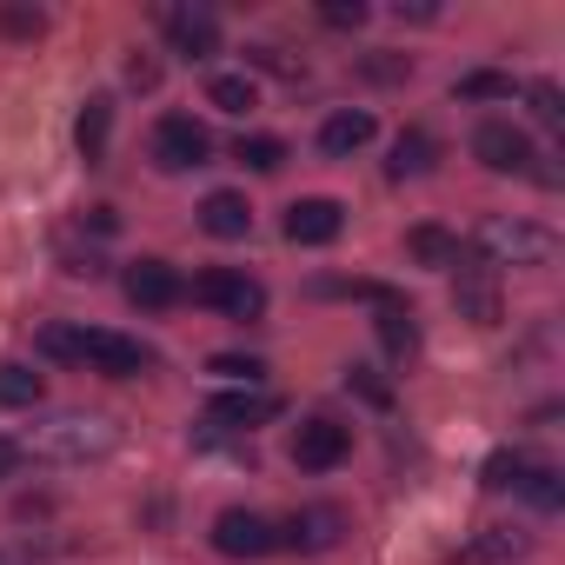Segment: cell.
Instances as JSON below:
<instances>
[{"instance_id": "obj_1", "label": "cell", "mask_w": 565, "mask_h": 565, "mask_svg": "<svg viewBox=\"0 0 565 565\" xmlns=\"http://www.w3.org/2000/svg\"><path fill=\"white\" fill-rule=\"evenodd\" d=\"M479 259L486 266H545L552 259V233L545 226H525V220H486Z\"/></svg>"}, {"instance_id": "obj_2", "label": "cell", "mask_w": 565, "mask_h": 565, "mask_svg": "<svg viewBox=\"0 0 565 565\" xmlns=\"http://www.w3.org/2000/svg\"><path fill=\"white\" fill-rule=\"evenodd\" d=\"M193 300L200 307H220L226 320H259L266 313V287H259V279H246V273H233V266H206L200 279H193Z\"/></svg>"}, {"instance_id": "obj_3", "label": "cell", "mask_w": 565, "mask_h": 565, "mask_svg": "<svg viewBox=\"0 0 565 565\" xmlns=\"http://www.w3.org/2000/svg\"><path fill=\"white\" fill-rule=\"evenodd\" d=\"M206 153H213V134H206L193 114H167V120L153 127V160H160L167 173H193V167H206Z\"/></svg>"}, {"instance_id": "obj_4", "label": "cell", "mask_w": 565, "mask_h": 565, "mask_svg": "<svg viewBox=\"0 0 565 565\" xmlns=\"http://www.w3.org/2000/svg\"><path fill=\"white\" fill-rule=\"evenodd\" d=\"M347 452H353V426H340V419H300V433H294V466L300 472H333Z\"/></svg>"}, {"instance_id": "obj_5", "label": "cell", "mask_w": 565, "mask_h": 565, "mask_svg": "<svg viewBox=\"0 0 565 565\" xmlns=\"http://www.w3.org/2000/svg\"><path fill=\"white\" fill-rule=\"evenodd\" d=\"M452 266H459V287H452L459 313H466L472 327H492V320H499V279H492V266H486L479 253H459Z\"/></svg>"}, {"instance_id": "obj_6", "label": "cell", "mask_w": 565, "mask_h": 565, "mask_svg": "<svg viewBox=\"0 0 565 565\" xmlns=\"http://www.w3.org/2000/svg\"><path fill=\"white\" fill-rule=\"evenodd\" d=\"M273 545H279V532H273L259 512H239V505H233V512L213 519V552H226V558H266Z\"/></svg>"}, {"instance_id": "obj_7", "label": "cell", "mask_w": 565, "mask_h": 565, "mask_svg": "<svg viewBox=\"0 0 565 565\" xmlns=\"http://www.w3.org/2000/svg\"><path fill=\"white\" fill-rule=\"evenodd\" d=\"M120 287H127V300H134V307H147V313H160V307H180V300H186V279H180L167 259H134Z\"/></svg>"}, {"instance_id": "obj_8", "label": "cell", "mask_w": 565, "mask_h": 565, "mask_svg": "<svg viewBox=\"0 0 565 565\" xmlns=\"http://www.w3.org/2000/svg\"><path fill=\"white\" fill-rule=\"evenodd\" d=\"M472 153H479V167H492V173H525V167H532V140H525L512 120H486V127L472 134Z\"/></svg>"}, {"instance_id": "obj_9", "label": "cell", "mask_w": 565, "mask_h": 565, "mask_svg": "<svg viewBox=\"0 0 565 565\" xmlns=\"http://www.w3.org/2000/svg\"><path fill=\"white\" fill-rule=\"evenodd\" d=\"M340 226H347V206H340V200H327V193H320V200H294V206H287V239H294V246H333V239H340Z\"/></svg>"}, {"instance_id": "obj_10", "label": "cell", "mask_w": 565, "mask_h": 565, "mask_svg": "<svg viewBox=\"0 0 565 565\" xmlns=\"http://www.w3.org/2000/svg\"><path fill=\"white\" fill-rule=\"evenodd\" d=\"M340 532H347V519L333 505H307V512H294L287 525H279V545H294V552H333Z\"/></svg>"}, {"instance_id": "obj_11", "label": "cell", "mask_w": 565, "mask_h": 565, "mask_svg": "<svg viewBox=\"0 0 565 565\" xmlns=\"http://www.w3.org/2000/svg\"><path fill=\"white\" fill-rule=\"evenodd\" d=\"M81 366H100L114 380H134V373H147V347L140 340H120V333H87L81 340Z\"/></svg>"}, {"instance_id": "obj_12", "label": "cell", "mask_w": 565, "mask_h": 565, "mask_svg": "<svg viewBox=\"0 0 565 565\" xmlns=\"http://www.w3.org/2000/svg\"><path fill=\"white\" fill-rule=\"evenodd\" d=\"M167 41H173L186 61H206V54L220 47V28H213L206 8H173V14H167Z\"/></svg>"}, {"instance_id": "obj_13", "label": "cell", "mask_w": 565, "mask_h": 565, "mask_svg": "<svg viewBox=\"0 0 565 565\" xmlns=\"http://www.w3.org/2000/svg\"><path fill=\"white\" fill-rule=\"evenodd\" d=\"M200 226H206L213 239H246V233H253V206H246L239 193H206V200H200Z\"/></svg>"}, {"instance_id": "obj_14", "label": "cell", "mask_w": 565, "mask_h": 565, "mask_svg": "<svg viewBox=\"0 0 565 565\" xmlns=\"http://www.w3.org/2000/svg\"><path fill=\"white\" fill-rule=\"evenodd\" d=\"M273 413H279L273 393H220V399L206 406L213 426H259V419H273Z\"/></svg>"}, {"instance_id": "obj_15", "label": "cell", "mask_w": 565, "mask_h": 565, "mask_svg": "<svg viewBox=\"0 0 565 565\" xmlns=\"http://www.w3.org/2000/svg\"><path fill=\"white\" fill-rule=\"evenodd\" d=\"M107 134H114V100L94 94V100L81 107V120H74V140H81L87 160H107Z\"/></svg>"}, {"instance_id": "obj_16", "label": "cell", "mask_w": 565, "mask_h": 565, "mask_svg": "<svg viewBox=\"0 0 565 565\" xmlns=\"http://www.w3.org/2000/svg\"><path fill=\"white\" fill-rule=\"evenodd\" d=\"M380 347L393 353V360H406L413 347H419V327H413V307L393 294V300H380Z\"/></svg>"}, {"instance_id": "obj_17", "label": "cell", "mask_w": 565, "mask_h": 565, "mask_svg": "<svg viewBox=\"0 0 565 565\" xmlns=\"http://www.w3.org/2000/svg\"><path fill=\"white\" fill-rule=\"evenodd\" d=\"M366 140H373V114H353V107L320 127V147H327V153H360Z\"/></svg>"}, {"instance_id": "obj_18", "label": "cell", "mask_w": 565, "mask_h": 565, "mask_svg": "<svg viewBox=\"0 0 565 565\" xmlns=\"http://www.w3.org/2000/svg\"><path fill=\"white\" fill-rule=\"evenodd\" d=\"M41 393H47V380H41L34 366L0 360V406H41Z\"/></svg>"}, {"instance_id": "obj_19", "label": "cell", "mask_w": 565, "mask_h": 565, "mask_svg": "<svg viewBox=\"0 0 565 565\" xmlns=\"http://www.w3.org/2000/svg\"><path fill=\"white\" fill-rule=\"evenodd\" d=\"M406 253H413L419 266H452V259H459V239H452L446 226H413V233H406Z\"/></svg>"}, {"instance_id": "obj_20", "label": "cell", "mask_w": 565, "mask_h": 565, "mask_svg": "<svg viewBox=\"0 0 565 565\" xmlns=\"http://www.w3.org/2000/svg\"><path fill=\"white\" fill-rule=\"evenodd\" d=\"M233 160L253 167V173H279V167H287V140H273V134H239Z\"/></svg>"}, {"instance_id": "obj_21", "label": "cell", "mask_w": 565, "mask_h": 565, "mask_svg": "<svg viewBox=\"0 0 565 565\" xmlns=\"http://www.w3.org/2000/svg\"><path fill=\"white\" fill-rule=\"evenodd\" d=\"M433 167V140L426 134H399V147H393V180H413V173H426Z\"/></svg>"}, {"instance_id": "obj_22", "label": "cell", "mask_w": 565, "mask_h": 565, "mask_svg": "<svg viewBox=\"0 0 565 565\" xmlns=\"http://www.w3.org/2000/svg\"><path fill=\"white\" fill-rule=\"evenodd\" d=\"M206 100H213L220 114H246V107H253L259 94H253V81H246V74H220V81L206 87Z\"/></svg>"}, {"instance_id": "obj_23", "label": "cell", "mask_w": 565, "mask_h": 565, "mask_svg": "<svg viewBox=\"0 0 565 565\" xmlns=\"http://www.w3.org/2000/svg\"><path fill=\"white\" fill-rule=\"evenodd\" d=\"M519 486H525V499H532L539 512H558V499H565V486H558V472H552V466H525V479H519Z\"/></svg>"}, {"instance_id": "obj_24", "label": "cell", "mask_w": 565, "mask_h": 565, "mask_svg": "<svg viewBox=\"0 0 565 565\" xmlns=\"http://www.w3.org/2000/svg\"><path fill=\"white\" fill-rule=\"evenodd\" d=\"M519 479H525V459H519V452H492L479 486H486V492H505V486H519Z\"/></svg>"}, {"instance_id": "obj_25", "label": "cell", "mask_w": 565, "mask_h": 565, "mask_svg": "<svg viewBox=\"0 0 565 565\" xmlns=\"http://www.w3.org/2000/svg\"><path fill=\"white\" fill-rule=\"evenodd\" d=\"M459 100H512V81L505 74H466L459 81Z\"/></svg>"}, {"instance_id": "obj_26", "label": "cell", "mask_w": 565, "mask_h": 565, "mask_svg": "<svg viewBox=\"0 0 565 565\" xmlns=\"http://www.w3.org/2000/svg\"><path fill=\"white\" fill-rule=\"evenodd\" d=\"M81 340H87L81 327H41V353L47 360H81Z\"/></svg>"}, {"instance_id": "obj_27", "label": "cell", "mask_w": 565, "mask_h": 565, "mask_svg": "<svg viewBox=\"0 0 565 565\" xmlns=\"http://www.w3.org/2000/svg\"><path fill=\"white\" fill-rule=\"evenodd\" d=\"M206 373H220V380H239V386H253V380H259L266 366H259V360H239V353H213V360H206Z\"/></svg>"}, {"instance_id": "obj_28", "label": "cell", "mask_w": 565, "mask_h": 565, "mask_svg": "<svg viewBox=\"0 0 565 565\" xmlns=\"http://www.w3.org/2000/svg\"><path fill=\"white\" fill-rule=\"evenodd\" d=\"M320 21H327V28H360V21H366V0H327Z\"/></svg>"}, {"instance_id": "obj_29", "label": "cell", "mask_w": 565, "mask_h": 565, "mask_svg": "<svg viewBox=\"0 0 565 565\" xmlns=\"http://www.w3.org/2000/svg\"><path fill=\"white\" fill-rule=\"evenodd\" d=\"M558 114H565V107H558V87H545V81H539V87H532V120L558 127Z\"/></svg>"}, {"instance_id": "obj_30", "label": "cell", "mask_w": 565, "mask_h": 565, "mask_svg": "<svg viewBox=\"0 0 565 565\" xmlns=\"http://www.w3.org/2000/svg\"><path fill=\"white\" fill-rule=\"evenodd\" d=\"M14 466H21V446H14V439H0V479H14Z\"/></svg>"}]
</instances>
